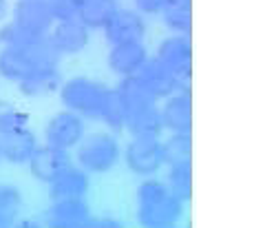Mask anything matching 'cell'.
Here are the masks:
<instances>
[{"label": "cell", "instance_id": "cell-16", "mask_svg": "<svg viewBox=\"0 0 254 228\" xmlns=\"http://www.w3.org/2000/svg\"><path fill=\"white\" fill-rule=\"evenodd\" d=\"M62 86L60 71L56 67H42V69H33L24 80H20V91L27 98H42Z\"/></svg>", "mask_w": 254, "mask_h": 228}, {"label": "cell", "instance_id": "cell-18", "mask_svg": "<svg viewBox=\"0 0 254 228\" xmlns=\"http://www.w3.org/2000/svg\"><path fill=\"white\" fill-rule=\"evenodd\" d=\"M162 122L164 129H170L173 133H188L192 115H190V100L188 93H179L168 98L166 106L162 109Z\"/></svg>", "mask_w": 254, "mask_h": 228}, {"label": "cell", "instance_id": "cell-22", "mask_svg": "<svg viewBox=\"0 0 254 228\" xmlns=\"http://www.w3.org/2000/svg\"><path fill=\"white\" fill-rule=\"evenodd\" d=\"M126 104H124V98L117 89H104L102 93V100H100V115L97 118L104 120L109 127L113 129H122L126 124Z\"/></svg>", "mask_w": 254, "mask_h": 228}, {"label": "cell", "instance_id": "cell-7", "mask_svg": "<svg viewBox=\"0 0 254 228\" xmlns=\"http://www.w3.org/2000/svg\"><path fill=\"white\" fill-rule=\"evenodd\" d=\"M13 22L33 36H47L53 22L49 0H18Z\"/></svg>", "mask_w": 254, "mask_h": 228}, {"label": "cell", "instance_id": "cell-26", "mask_svg": "<svg viewBox=\"0 0 254 228\" xmlns=\"http://www.w3.org/2000/svg\"><path fill=\"white\" fill-rule=\"evenodd\" d=\"M162 157L164 164H182L190 162V138L188 133H175L162 144Z\"/></svg>", "mask_w": 254, "mask_h": 228}, {"label": "cell", "instance_id": "cell-28", "mask_svg": "<svg viewBox=\"0 0 254 228\" xmlns=\"http://www.w3.org/2000/svg\"><path fill=\"white\" fill-rule=\"evenodd\" d=\"M36 38L40 36H33V33L24 31L22 27H18L16 22H9V25H4L0 29V42H2L4 47H16V49H27L29 45H31Z\"/></svg>", "mask_w": 254, "mask_h": 228}, {"label": "cell", "instance_id": "cell-33", "mask_svg": "<svg viewBox=\"0 0 254 228\" xmlns=\"http://www.w3.org/2000/svg\"><path fill=\"white\" fill-rule=\"evenodd\" d=\"M0 157H2V151H0Z\"/></svg>", "mask_w": 254, "mask_h": 228}, {"label": "cell", "instance_id": "cell-8", "mask_svg": "<svg viewBox=\"0 0 254 228\" xmlns=\"http://www.w3.org/2000/svg\"><path fill=\"white\" fill-rule=\"evenodd\" d=\"M69 153L64 149H56V147H36L33 155L29 157V168H31L33 177L40 182H53L66 166H69Z\"/></svg>", "mask_w": 254, "mask_h": 228}, {"label": "cell", "instance_id": "cell-24", "mask_svg": "<svg viewBox=\"0 0 254 228\" xmlns=\"http://www.w3.org/2000/svg\"><path fill=\"white\" fill-rule=\"evenodd\" d=\"M164 22L173 31L188 33L190 31V0H166L164 4Z\"/></svg>", "mask_w": 254, "mask_h": 228}, {"label": "cell", "instance_id": "cell-21", "mask_svg": "<svg viewBox=\"0 0 254 228\" xmlns=\"http://www.w3.org/2000/svg\"><path fill=\"white\" fill-rule=\"evenodd\" d=\"M117 91H120L122 98H124V104H126V111H128V113H135V111L146 109V106L157 102L148 91H146V86L141 84V80L135 74L126 76L124 80H122V84L117 86Z\"/></svg>", "mask_w": 254, "mask_h": 228}, {"label": "cell", "instance_id": "cell-12", "mask_svg": "<svg viewBox=\"0 0 254 228\" xmlns=\"http://www.w3.org/2000/svg\"><path fill=\"white\" fill-rule=\"evenodd\" d=\"M0 151H2V157L11 164H24L36 151V135L27 127L4 133L0 135Z\"/></svg>", "mask_w": 254, "mask_h": 228}, {"label": "cell", "instance_id": "cell-2", "mask_svg": "<svg viewBox=\"0 0 254 228\" xmlns=\"http://www.w3.org/2000/svg\"><path fill=\"white\" fill-rule=\"evenodd\" d=\"M77 162L91 173H106L120 159V144L106 133H93L86 140H80Z\"/></svg>", "mask_w": 254, "mask_h": 228}, {"label": "cell", "instance_id": "cell-27", "mask_svg": "<svg viewBox=\"0 0 254 228\" xmlns=\"http://www.w3.org/2000/svg\"><path fill=\"white\" fill-rule=\"evenodd\" d=\"M22 208L20 191L13 186H0V226H11Z\"/></svg>", "mask_w": 254, "mask_h": 228}, {"label": "cell", "instance_id": "cell-17", "mask_svg": "<svg viewBox=\"0 0 254 228\" xmlns=\"http://www.w3.org/2000/svg\"><path fill=\"white\" fill-rule=\"evenodd\" d=\"M51 186V200H62V197H82L89 191V177L82 168L66 166L53 182H49Z\"/></svg>", "mask_w": 254, "mask_h": 228}, {"label": "cell", "instance_id": "cell-15", "mask_svg": "<svg viewBox=\"0 0 254 228\" xmlns=\"http://www.w3.org/2000/svg\"><path fill=\"white\" fill-rule=\"evenodd\" d=\"M126 129L133 133V138H155L159 140L164 131V122H162V111L155 104L139 109L135 113L126 115Z\"/></svg>", "mask_w": 254, "mask_h": 228}, {"label": "cell", "instance_id": "cell-20", "mask_svg": "<svg viewBox=\"0 0 254 228\" xmlns=\"http://www.w3.org/2000/svg\"><path fill=\"white\" fill-rule=\"evenodd\" d=\"M115 11H117L115 0H82L77 20L86 29H102L113 18Z\"/></svg>", "mask_w": 254, "mask_h": 228}, {"label": "cell", "instance_id": "cell-5", "mask_svg": "<svg viewBox=\"0 0 254 228\" xmlns=\"http://www.w3.org/2000/svg\"><path fill=\"white\" fill-rule=\"evenodd\" d=\"M126 164L133 173L137 175H155L162 168L164 157H162V142L155 138H135L126 149Z\"/></svg>", "mask_w": 254, "mask_h": 228}, {"label": "cell", "instance_id": "cell-10", "mask_svg": "<svg viewBox=\"0 0 254 228\" xmlns=\"http://www.w3.org/2000/svg\"><path fill=\"white\" fill-rule=\"evenodd\" d=\"M137 77L141 80V84L146 86L150 95L155 100H162V98H170L177 89V80H175V74L164 67L162 62L155 58V60H146L144 65L139 67Z\"/></svg>", "mask_w": 254, "mask_h": 228}, {"label": "cell", "instance_id": "cell-14", "mask_svg": "<svg viewBox=\"0 0 254 228\" xmlns=\"http://www.w3.org/2000/svg\"><path fill=\"white\" fill-rule=\"evenodd\" d=\"M89 217V206L82 197H62L51 204V220L58 226H86Z\"/></svg>", "mask_w": 254, "mask_h": 228}, {"label": "cell", "instance_id": "cell-4", "mask_svg": "<svg viewBox=\"0 0 254 228\" xmlns=\"http://www.w3.org/2000/svg\"><path fill=\"white\" fill-rule=\"evenodd\" d=\"M157 60L164 67H168L175 74L177 89L188 91V77H190V42L186 36H170L159 45Z\"/></svg>", "mask_w": 254, "mask_h": 228}, {"label": "cell", "instance_id": "cell-32", "mask_svg": "<svg viewBox=\"0 0 254 228\" xmlns=\"http://www.w3.org/2000/svg\"><path fill=\"white\" fill-rule=\"evenodd\" d=\"M4 13H7V0H0V20L4 18Z\"/></svg>", "mask_w": 254, "mask_h": 228}, {"label": "cell", "instance_id": "cell-25", "mask_svg": "<svg viewBox=\"0 0 254 228\" xmlns=\"http://www.w3.org/2000/svg\"><path fill=\"white\" fill-rule=\"evenodd\" d=\"M168 188L175 197H179L182 202L190 200L192 195V177H190V162L173 164L168 173Z\"/></svg>", "mask_w": 254, "mask_h": 228}, {"label": "cell", "instance_id": "cell-3", "mask_svg": "<svg viewBox=\"0 0 254 228\" xmlns=\"http://www.w3.org/2000/svg\"><path fill=\"white\" fill-rule=\"evenodd\" d=\"M104 93V86L89 77H73L60 86L62 102L69 106L73 113H82L86 118H97L100 115V100Z\"/></svg>", "mask_w": 254, "mask_h": 228}, {"label": "cell", "instance_id": "cell-11", "mask_svg": "<svg viewBox=\"0 0 254 228\" xmlns=\"http://www.w3.org/2000/svg\"><path fill=\"white\" fill-rule=\"evenodd\" d=\"M148 60L146 58V49L139 40L135 42H120L113 45V49L109 53V65L115 74L120 76H133L139 71V67Z\"/></svg>", "mask_w": 254, "mask_h": 228}, {"label": "cell", "instance_id": "cell-1", "mask_svg": "<svg viewBox=\"0 0 254 228\" xmlns=\"http://www.w3.org/2000/svg\"><path fill=\"white\" fill-rule=\"evenodd\" d=\"M182 213L184 202L164 184L148 179L137 188V217L144 226H173Z\"/></svg>", "mask_w": 254, "mask_h": 228}, {"label": "cell", "instance_id": "cell-31", "mask_svg": "<svg viewBox=\"0 0 254 228\" xmlns=\"http://www.w3.org/2000/svg\"><path fill=\"white\" fill-rule=\"evenodd\" d=\"M135 4H137V9L144 13H157L164 9L166 0H135Z\"/></svg>", "mask_w": 254, "mask_h": 228}, {"label": "cell", "instance_id": "cell-23", "mask_svg": "<svg viewBox=\"0 0 254 228\" xmlns=\"http://www.w3.org/2000/svg\"><path fill=\"white\" fill-rule=\"evenodd\" d=\"M24 51L29 53V58H31V62H33L36 69H42V67H58L60 56H62V53L58 51V47L51 42L49 33L47 36L36 38V40H33Z\"/></svg>", "mask_w": 254, "mask_h": 228}, {"label": "cell", "instance_id": "cell-13", "mask_svg": "<svg viewBox=\"0 0 254 228\" xmlns=\"http://www.w3.org/2000/svg\"><path fill=\"white\" fill-rule=\"evenodd\" d=\"M49 38L60 53H80L89 45V29L80 20H64L58 22L53 33H49Z\"/></svg>", "mask_w": 254, "mask_h": 228}, {"label": "cell", "instance_id": "cell-6", "mask_svg": "<svg viewBox=\"0 0 254 228\" xmlns=\"http://www.w3.org/2000/svg\"><path fill=\"white\" fill-rule=\"evenodd\" d=\"M84 135V124H82L80 115H75L73 111H60L47 122L45 138L49 147L64 149L69 151L71 147H75Z\"/></svg>", "mask_w": 254, "mask_h": 228}, {"label": "cell", "instance_id": "cell-30", "mask_svg": "<svg viewBox=\"0 0 254 228\" xmlns=\"http://www.w3.org/2000/svg\"><path fill=\"white\" fill-rule=\"evenodd\" d=\"M80 4H82V0H49L51 16L58 22L77 20L80 18Z\"/></svg>", "mask_w": 254, "mask_h": 228}, {"label": "cell", "instance_id": "cell-19", "mask_svg": "<svg viewBox=\"0 0 254 228\" xmlns=\"http://www.w3.org/2000/svg\"><path fill=\"white\" fill-rule=\"evenodd\" d=\"M36 69L24 49H16V47H4L0 51V76L7 77L11 82L24 80L31 71Z\"/></svg>", "mask_w": 254, "mask_h": 228}, {"label": "cell", "instance_id": "cell-29", "mask_svg": "<svg viewBox=\"0 0 254 228\" xmlns=\"http://www.w3.org/2000/svg\"><path fill=\"white\" fill-rule=\"evenodd\" d=\"M22 127H27V115L18 111L16 106H11L9 102L0 100V135L11 133V131Z\"/></svg>", "mask_w": 254, "mask_h": 228}, {"label": "cell", "instance_id": "cell-9", "mask_svg": "<svg viewBox=\"0 0 254 228\" xmlns=\"http://www.w3.org/2000/svg\"><path fill=\"white\" fill-rule=\"evenodd\" d=\"M106 31V40L111 45H120V42H135V40H141L146 31V25H144V18L139 16L137 11H130V9H117L113 13L109 22L104 27Z\"/></svg>", "mask_w": 254, "mask_h": 228}]
</instances>
